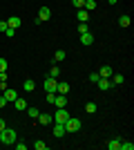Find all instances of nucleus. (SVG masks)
<instances>
[{"label": "nucleus", "instance_id": "f257e3e1", "mask_svg": "<svg viewBox=\"0 0 134 150\" xmlns=\"http://www.w3.org/2000/svg\"><path fill=\"white\" fill-rule=\"evenodd\" d=\"M18 141V134H16V130H11V128H5V130H0V144L5 146H13Z\"/></svg>", "mask_w": 134, "mask_h": 150}, {"label": "nucleus", "instance_id": "f03ea898", "mask_svg": "<svg viewBox=\"0 0 134 150\" xmlns=\"http://www.w3.org/2000/svg\"><path fill=\"white\" fill-rule=\"evenodd\" d=\"M63 125H65V130H67V132H78V130H81V121H78L76 117H69Z\"/></svg>", "mask_w": 134, "mask_h": 150}, {"label": "nucleus", "instance_id": "7ed1b4c3", "mask_svg": "<svg viewBox=\"0 0 134 150\" xmlns=\"http://www.w3.org/2000/svg\"><path fill=\"white\" fill-rule=\"evenodd\" d=\"M67 119H69V112H67V108H56L54 121H56V123H65Z\"/></svg>", "mask_w": 134, "mask_h": 150}, {"label": "nucleus", "instance_id": "20e7f679", "mask_svg": "<svg viewBox=\"0 0 134 150\" xmlns=\"http://www.w3.org/2000/svg\"><path fill=\"white\" fill-rule=\"evenodd\" d=\"M51 18V9L49 7H40V11H38V18H36V23H43V20H49Z\"/></svg>", "mask_w": 134, "mask_h": 150}, {"label": "nucleus", "instance_id": "39448f33", "mask_svg": "<svg viewBox=\"0 0 134 150\" xmlns=\"http://www.w3.org/2000/svg\"><path fill=\"white\" fill-rule=\"evenodd\" d=\"M54 108H67V94H56Z\"/></svg>", "mask_w": 134, "mask_h": 150}, {"label": "nucleus", "instance_id": "423d86ee", "mask_svg": "<svg viewBox=\"0 0 134 150\" xmlns=\"http://www.w3.org/2000/svg\"><path fill=\"white\" fill-rule=\"evenodd\" d=\"M56 85H58L56 79H51V76L45 79V90H47V92H56Z\"/></svg>", "mask_w": 134, "mask_h": 150}, {"label": "nucleus", "instance_id": "0eeeda50", "mask_svg": "<svg viewBox=\"0 0 134 150\" xmlns=\"http://www.w3.org/2000/svg\"><path fill=\"white\" fill-rule=\"evenodd\" d=\"M81 43H83V45H92V43H94V34H92V31L81 34Z\"/></svg>", "mask_w": 134, "mask_h": 150}, {"label": "nucleus", "instance_id": "6e6552de", "mask_svg": "<svg viewBox=\"0 0 134 150\" xmlns=\"http://www.w3.org/2000/svg\"><path fill=\"white\" fill-rule=\"evenodd\" d=\"M98 76H101V79H112V67H109V65H103V67L98 69Z\"/></svg>", "mask_w": 134, "mask_h": 150}, {"label": "nucleus", "instance_id": "1a4fd4ad", "mask_svg": "<svg viewBox=\"0 0 134 150\" xmlns=\"http://www.w3.org/2000/svg\"><path fill=\"white\" fill-rule=\"evenodd\" d=\"M65 132H67V130H65V125H63V123H56V125H54V137H56V139L65 137Z\"/></svg>", "mask_w": 134, "mask_h": 150}, {"label": "nucleus", "instance_id": "9d476101", "mask_svg": "<svg viewBox=\"0 0 134 150\" xmlns=\"http://www.w3.org/2000/svg\"><path fill=\"white\" fill-rule=\"evenodd\" d=\"M69 92V83H65V81H60L56 85V94H67Z\"/></svg>", "mask_w": 134, "mask_h": 150}, {"label": "nucleus", "instance_id": "9b49d317", "mask_svg": "<svg viewBox=\"0 0 134 150\" xmlns=\"http://www.w3.org/2000/svg\"><path fill=\"white\" fill-rule=\"evenodd\" d=\"M7 25H9V27H13V29H18V27L22 25V20H20V18H16V16H11V18H7Z\"/></svg>", "mask_w": 134, "mask_h": 150}, {"label": "nucleus", "instance_id": "f8f14e48", "mask_svg": "<svg viewBox=\"0 0 134 150\" xmlns=\"http://www.w3.org/2000/svg\"><path fill=\"white\" fill-rule=\"evenodd\" d=\"M76 18H78V23H87V20H89V11H85V9H78Z\"/></svg>", "mask_w": 134, "mask_h": 150}, {"label": "nucleus", "instance_id": "ddd939ff", "mask_svg": "<svg viewBox=\"0 0 134 150\" xmlns=\"http://www.w3.org/2000/svg\"><path fill=\"white\" fill-rule=\"evenodd\" d=\"M96 85H98L101 90H109V88H112V81H109V79H98Z\"/></svg>", "mask_w": 134, "mask_h": 150}, {"label": "nucleus", "instance_id": "4468645a", "mask_svg": "<svg viewBox=\"0 0 134 150\" xmlns=\"http://www.w3.org/2000/svg\"><path fill=\"white\" fill-rule=\"evenodd\" d=\"M2 94H5V99H7V101H11V103H13L16 99H18V94H16V90H5Z\"/></svg>", "mask_w": 134, "mask_h": 150}, {"label": "nucleus", "instance_id": "2eb2a0df", "mask_svg": "<svg viewBox=\"0 0 134 150\" xmlns=\"http://www.w3.org/2000/svg\"><path fill=\"white\" fill-rule=\"evenodd\" d=\"M83 9H85V11H94V9H96V0H85Z\"/></svg>", "mask_w": 134, "mask_h": 150}, {"label": "nucleus", "instance_id": "dca6fc26", "mask_svg": "<svg viewBox=\"0 0 134 150\" xmlns=\"http://www.w3.org/2000/svg\"><path fill=\"white\" fill-rule=\"evenodd\" d=\"M13 105H16V110H27V101L25 99H16Z\"/></svg>", "mask_w": 134, "mask_h": 150}, {"label": "nucleus", "instance_id": "f3484780", "mask_svg": "<svg viewBox=\"0 0 134 150\" xmlns=\"http://www.w3.org/2000/svg\"><path fill=\"white\" fill-rule=\"evenodd\" d=\"M38 121L43 125H47V123H51V114H38Z\"/></svg>", "mask_w": 134, "mask_h": 150}, {"label": "nucleus", "instance_id": "a211bd4d", "mask_svg": "<svg viewBox=\"0 0 134 150\" xmlns=\"http://www.w3.org/2000/svg\"><path fill=\"white\" fill-rule=\"evenodd\" d=\"M27 114H29V117H32V119H38V108H29V105H27Z\"/></svg>", "mask_w": 134, "mask_h": 150}, {"label": "nucleus", "instance_id": "6ab92c4d", "mask_svg": "<svg viewBox=\"0 0 134 150\" xmlns=\"http://www.w3.org/2000/svg\"><path fill=\"white\" fill-rule=\"evenodd\" d=\"M22 88H25L27 92H34V88H36V83H34L32 79H27V81H25V85H22Z\"/></svg>", "mask_w": 134, "mask_h": 150}, {"label": "nucleus", "instance_id": "aec40b11", "mask_svg": "<svg viewBox=\"0 0 134 150\" xmlns=\"http://www.w3.org/2000/svg\"><path fill=\"white\" fill-rule=\"evenodd\" d=\"M119 146H121V139H112V141L107 144V148L109 150H119Z\"/></svg>", "mask_w": 134, "mask_h": 150}, {"label": "nucleus", "instance_id": "412c9836", "mask_svg": "<svg viewBox=\"0 0 134 150\" xmlns=\"http://www.w3.org/2000/svg\"><path fill=\"white\" fill-rule=\"evenodd\" d=\"M119 25L121 27H130V16H119Z\"/></svg>", "mask_w": 134, "mask_h": 150}, {"label": "nucleus", "instance_id": "4be33fe9", "mask_svg": "<svg viewBox=\"0 0 134 150\" xmlns=\"http://www.w3.org/2000/svg\"><path fill=\"white\" fill-rule=\"evenodd\" d=\"M119 150H134V144H130V141H121Z\"/></svg>", "mask_w": 134, "mask_h": 150}, {"label": "nucleus", "instance_id": "5701e85b", "mask_svg": "<svg viewBox=\"0 0 134 150\" xmlns=\"http://www.w3.org/2000/svg\"><path fill=\"white\" fill-rule=\"evenodd\" d=\"M65 56H67V54H65V52H63V50H58V52H56V54H54V61H56V63H60V61H63V58H65Z\"/></svg>", "mask_w": 134, "mask_h": 150}, {"label": "nucleus", "instance_id": "b1692460", "mask_svg": "<svg viewBox=\"0 0 134 150\" xmlns=\"http://www.w3.org/2000/svg\"><path fill=\"white\" fill-rule=\"evenodd\" d=\"M58 74H60V69H58V65H54V67L49 69V76L51 79H58Z\"/></svg>", "mask_w": 134, "mask_h": 150}, {"label": "nucleus", "instance_id": "393cba45", "mask_svg": "<svg viewBox=\"0 0 134 150\" xmlns=\"http://www.w3.org/2000/svg\"><path fill=\"white\" fill-rule=\"evenodd\" d=\"M85 112L94 114V112H96V103H87V105H85Z\"/></svg>", "mask_w": 134, "mask_h": 150}, {"label": "nucleus", "instance_id": "a878e982", "mask_svg": "<svg viewBox=\"0 0 134 150\" xmlns=\"http://www.w3.org/2000/svg\"><path fill=\"white\" fill-rule=\"evenodd\" d=\"M123 81H125V76H123V74H114V85H121Z\"/></svg>", "mask_w": 134, "mask_h": 150}, {"label": "nucleus", "instance_id": "bb28decb", "mask_svg": "<svg viewBox=\"0 0 134 150\" xmlns=\"http://www.w3.org/2000/svg\"><path fill=\"white\" fill-rule=\"evenodd\" d=\"M34 148H36V150H45V148H47V144H45V141H36Z\"/></svg>", "mask_w": 134, "mask_h": 150}, {"label": "nucleus", "instance_id": "cd10ccee", "mask_svg": "<svg viewBox=\"0 0 134 150\" xmlns=\"http://www.w3.org/2000/svg\"><path fill=\"white\" fill-rule=\"evenodd\" d=\"M98 79H101L98 72H92V74H89V81H92V83H98Z\"/></svg>", "mask_w": 134, "mask_h": 150}, {"label": "nucleus", "instance_id": "c85d7f7f", "mask_svg": "<svg viewBox=\"0 0 134 150\" xmlns=\"http://www.w3.org/2000/svg\"><path fill=\"white\" fill-rule=\"evenodd\" d=\"M54 99H56V92H47V103L54 105Z\"/></svg>", "mask_w": 134, "mask_h": 150}, {"label": "nucleus", "instance_id": "c756f323", "mask_svg": "<svg viewBox=\"0 0 134 150\" xmlns=\"http://www.w3.org/2000/svg\"><path fill=\"white\" fill-rule=\"evenodd\" d=\"M85 31H89L87 29V23H81V25H78V34H85Z\"/></svg>", "mask_w": 134, "mask_h": 150}, {"label": "nucleus", "instance_id": "7c9ffc66", "mask_svg": "<svg viewBox=\"0 0 134 150\" xmlns=\"http://www.w3.org/2000/svg\"><path fill=\"white\" fill-rule=\"evenodd\" d=\"M72 2H74L76 9H83V5H85V0H72Z\"/></svg>", "mask_w": 134, "mask_h": 150}, {"label": "nucleus", "instance_id": "2f4dec72", "mask_svg": "<svg viewBox=\"0 0 134 150\" xmlns=\"http://www.w3.org/2000/svg\"><path fill=\"white\" fill-rule=\"evenodd\" d=\"M7 67H9L7 61H5V58H0V72H7Z\"/></svg>", "mask_w": 134, "mask_h": 150}, {"label": "nucleus", "instance_id": "473e14b6", "mask_svg": "<svg viewBox=\"0 0 134 150\" xmlns=\"http://www.w3.org/2000/svg\"><path fill=\"white\" fill-rule=\"evenodd\" d=\"M5 36H16V29H13V27H7V29H5Z\"/></svg>", "mask_w": 134, "mask_h": 150}, {"label": "nucleus", "instance_id": "72a5a7b5", "mask_svg": "<svg viewBox=\"0 0 134 150\" xmlns=\"http://www.w3.org/2000/svg\"><path fill=\"white\" fill-rule=\"evenodd\" d=\"M7 27H9V25H7V20H0V31H5Z\"/></svg>", "mask_w": 134, "mask_h": 150}, {"label": "nucleus", "instance_id": "f704fd0d", "mask_svg": "<svg viewBox=\"0 0 134 150\" xmlns=\"http://www.w3.org/2000/svg\"><path fill=\"white\" fill-rule=\"evenodd\" d=\"M0 83H7V72H0Z\"/></svg>", "mask_w": 134, "mask_h": 150}, {"label": "nucleus", "instance_id": "c9c22d12", "mask_svg": "<svg viewBox=\"0 0 134 150\" xmlns=\"http://www.w3.org/2000/svg\"><path fill=\"white\" fill-rule=\"evenodd\" d=\"M7 105V99H5V94H2V96H0V108H5Z\"/></svg>", "mask_w": 134, "mask_h": 150}, {"label": "nucleus", "instance_id": "e433bc0d", "mask_svg": "<svg viewBox=\"0 0 134 150\" xmlns=\"http://www.w3.org/2000/svg\"><path fill=\"white\" fill-rule=\"evenodd\" d=\"M7 125H5V119H0V130H5Z\"/></svg>", "mask_w": 134, "mask_h": 150}, {"label": "nucleus", "instance_id": "4c0bfd02", "mask_svg": "<svg viewBox=\"0 0 134 150\" xmlns=\"http://www.w3.org/2000/svg\"><path fill=\"white\" fill-rule=\"evenodd\" d=\"M107 2H109V5H112V7H114V5H116V2H119V0H107Z\"/></svg>", "mask_w": 134, "mask_h": 150}]
</instances>
